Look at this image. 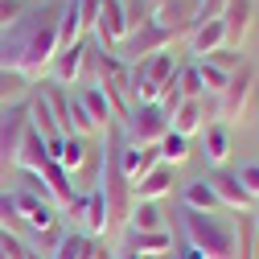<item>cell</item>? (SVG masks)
I'll return each instance as SVG.
<instances>
[{
  "instance_id": "6da1fadb",
  "label": "cell",
  "mask_w": 259,
  "mask_h": 259,
  "mask_svg": "<svg viewBox=\"0 0 259 259\" xmlns=\"http://www.w3.org/2000/svg\"><path fill=\"white\" fill-rule=\"evenodd\" d=\"M54 54H58V5L21 13V21L13 29H5L0 66L25 74L29 82H37V78H46Z\"/></svg>"
},
{
  "instance_id": "7a4b0ae2",
  "label": "cell",
  "mask_w": 259,
  "mask_h": 259,
  "mask_svg": "<svg viewBox=\"0 0 259 259\" xmlns=\"http://www.w3.org/2000/svg\"><path fill=\"white\" fill-rule=\"evenodd\" d=\"M181 231L193 251H202V259H239V231L235 222H226L218 214H198L185 210L181 214Z\"/></svg>"
},
{
  "instance_id": "3957f363",
  "label": "cell",
  "mask_w": 259,
  "mask_h": 259,
  "mask_svg": "<svg viewBox=\"0 0 259 259\" xmlns=\"http://www.w3.org/2000/svg\"><path fill=\"white\" fill-rule=\"evenodd\" d=\"M95 87L107 95V103L115 111V123H123L127 111L136 107V99H132V66L119 62L111 50H99V74H95Z\"/></svg>"
},
{
  "instance_id": "277c9868",
  "label": "cell",
  "mask_w": 259,
  "mask_h": 259,
  "mask_svg": "<svg viewBox=\"0 0 259 259\" xmlns=\"http://www.w3.org/2000/svg\"><path fill=\"white\" fill-rule=\"evenodd\" d=\"M173 78H177V58L169 50H160V54L136 62V66H132V99L136 103H156Z\"/></svg>"
},
{
  "instance_id": "5b68a950",
  "label": "cell",
  "mask_w": 259,
  "mask_h": 259,
  "mask_svg": "<svg viewBox=\"0 0 259 259\" xmlns=\"http://www.w3.org/2000/svg\"><path fill=\"white\" fill-rule=\"evenodd\" d=\"M119 127H123V140H127V144L156 148L160 140L169 136V115L160 111L156 103H136L132 111H127V119H123Z\"/></svg>"
},
{
  "instance_id": "8992f818",
  "label": "cell",
  "mask_w": 259,
  "mask_h": 259,
  "mask_svg": "<svg viewBox=\"0 0 259 259\" xmlns=\"http://www.w3.org/2000/svg\"><path fill=\"white\" fill-rule=\"evenodd\" d=\"M29 132V99L0 107V173L17 169V148Z\"/></svg>"
},
{
  "instance_id": "52a82bcc",
  "label": "cell",
  "mask_w": 259,
  "mask_h": 259,
  "mask_svg": "<svg viewBox=\"0 0 259 259\" xmlns=\"http://www.w3.org/2000/svg\"><path fill=\"white\" fill-rule=\"evenodd\" d=\"M173 46V37L160 29L156 21H148V25H140V29H132L111 54L119 58V62H127V66H136V62H144V58H152V54H160V50H169Z\"/></svg>"
},
{
  "instance_id": "ba28073f",
  "label": "cell",
  "mask_w": 259,
  "mask_h": 259,
  "mask_svg": "<svg viewBox=\"0 0 259 259\" xmlns=\"http://www.w3.org/2000/svg\"><path fill=\"white\" fill-rule=\"evenodd\" d=\"M251 87H255V70L243 62V66L231 74L226 91L218 95V123H231V119H239V115L247 111V95H251Z\"/></svg>"
},
{
  "instance_id": "9c48e42d",
  "label": "cell",
  "mask_w": 259,
  "mask_h": 259,
  "mask_svg": "<svg viewBox=\"0 0 259 259\" xmlns=\"http://www.w3.org/2000/svg\"><path fill=\"white\" fill-rule=\"evenodd\" d=\"M152 21L165 29L173 41L177 37H189L193 29H198V5H193V0H165V5L152 13Z\"/></svg>"
},
{
  "instance_id": "30bf717a",
  "label": "cell",
  "mask_w": 259,
  "mask_h": 259,
  "mask_svg": "<svg viewBox=\"0 0 259 259\" xmlns=\"http://www.w3.org/2000/svg\"><path fill=\"white\" fill-rule=\"evenodd\" d=\"M13 202L21 210V222H29V231H50V226L58 222V206L50 198H37V193H29V189H13Z\"/></svg>"
},
{
  "instance_id": "8fae6325",
  "label": "cell",
  "mask_w": 259,
  "mask_h": 259,
  "mask_svg": "<svg viewBox=\"0 0 259 259\" xmlns=\"http://www.w3.org/2000/svg\"><path fill=\"white\" fill-rule=\"evenodd\" d=\"M206 185L214 189V198H218L222 210H251V193L243 189L239 173H231V169H214V173H206Z\"/></svg>"
},
{
  "instance_id": "7c38bea8",
  "label": "cell",
  "mask_w": 259,
  "mask_h": 259,
  "mask_svg": "<svg viewBox=\"0 0 259 259\" xmlns=\"http://www.w3.org/2000/svg\"><path fill=\"white\" fill-rule=\"evenodd\" d=\"M95 37H99L103 50H115L123 37H127V21H123V0H103L99 5V21L91 29Z\"/></svg>"
},
{
  "instance_id": "4fadbf2b",
  "label": "cell",
  "mask_w": 259,
  "mask_h": 259,
  "mask_svg": "<svg viewBox=\"0 0 259 259\" xmlns=\"http://www.w3.org/2000/svg\"><path fill=\"white\" fill-rule=\"evenodd\" d=\"M251 17H255V9H251V0H231V5L222 9V33H226V50H243V41H247V33H251Z\"/></svg>"
},
{
  "instance_id": "5bb4252c",
  "label": "cell",
  "mask_w": 259,
  "mask_h": 259,
  "mask_svg": "<svg viewBox=\"0 0 259 259\" xmlns=\"http://www.w3.org/2000/svg\"><path fill=\"white\" fill-rule=\"evenodd\" d=\"M82 58H87V41L58 50V54H54V62H50V70H46V74H50V82H58V87H78Z\"/></svg>"
},
{
  "instance_id": "9a60e30c",
  "label": "cell",
  "mask_w": 259,
  "mask_h": 259,
  "mask_svg": "<svg viewBox=\"0 0 259 259\" xmlns=\"http://www.w3.org/2000/svg\"><path fill=\"white\" fill-rule=\"evenodd\" d=\"M46 152H50V160H58V165L66 169L70 177L87 165V156H91V148H87V140H82V136H58V140H50V144H46Z\"/></svg>"
},
{
  "instance_id": "2e32d148",
  "label": "cell",
  "mask_w": 259,
  "mask_h": 259,
  "mask_svg": "<svg viewBox=\"0 0 259 259\" xmlns=\"http://www.w3.org/2000/svg\"><path fill=\"white\" fill-rule=\"evenodd\" d=\"M160 165V156H156V148H140V144H127V140H119V169H123V177L127 181H140L148 169H156Z\"/></svg>"
},
{
  "instance_id": "e0dca14e",
  "label": "cell",
  "mask_w": 259,
  "mask_h": 259,
  "mask_svg": "<svg viewBox=\"0 0 259 259\" xmlns=\"http://www.w3.org/2000/svg\"><path fill=\"white\" fill-rule=\"evenodd\" d=\"M165 193H173V165H156L132 185V202H160Z\"/></svg>"
},
{
  "instance_id": "ac0fdd59",
  "label": "cell",
  "mask_w": 259,
  "mask_h": 259,
  "mask_svg": "<svg viewBox=\"0 0 259 259\" xmlns=\"http://www.w3.org/2000/svg\"><path fill=\"white\" fill-rule=\"evenodd\" d=\"M226 46V33H222V21H202L198 29H193V33H189V54L193 58H210L214 50H222Z\"/></svg>"
},
{
  "instance_id": "d6986e66",
  "label": "cell",
  "mask_w": 259,
  "mask_h": 259,
  "mask_svg": "<svg viewBox=\"0 0 259 259\" xmlns=\"http://www.w3.org/2000/svg\"><path fill=\"white\" fill-rule=\"evenodd\" d=\"M41 181H46V189H50V198H54V206H62L66 210L78 193H74V185H70V173L58 165V160H46V169H41Z\"/></svg>"
},
{
  "instance_id": "ffe728a7",
  "label": "cell",
  "mask_w": 259,
  "mask_h": 259,
  "mask_svg": "<svg viewBox=\"0 0 259 259\" xmlns=\"http://www.w3.org/2000/svg\"><path fill=\"white\" fill-rule=\"evenodd\" d=\"M123 243L136 255H148V259H160L165 251H173V235L169 231H127Z\"/></svg>"
},
{
  "instance_id": "44dd1931",
  "label": "cell",
  "mask_w": 259,
  "mask_h": 259,
  "mask_svg": "<svg viewBox=\"0 0 259 259\" xmlns=\"http://www.w3.org/2000/svg\"><path fill=\"white\" fill-rule=\"evenodd\" d=\"M206 127V111H202V99H185L177 111H173V119H169V132H177V136H198Z\"/></svg>"
},
{
  "instance_id": "7402d4cb",
  "label": "cell",
  "mask_w": 259,
  "mask_h": 259,
  "mask_svg": "<svg viewBox=\"0 0 259 259\" xmlns=\"http://www.w3.org/2000/svg\"><path fill=\"white\" fill-rule=\"evenodd\" d=\"M46 160H50L46 140L33 132V127H29L25 140H21V148H17V169H21V173H41V169H46Z\"/></svg>"
},
{
  "instance_id": "603a6c76",
  "label": "cell",
  "mask_w": 259,
  "mask_h": 259,
  "mask_svg": "<svg viewBox=\"0 0 259 259\" xmlns=\"http://www.w3.org/2000/svg\"><path fill=\"white\" fill-rule=\"evenodd\" d=\"M82 41V21H78V0H62L58 5V50Z\"/></svg>"
},
{
  "instance_id": "cb8c5ba5",
  "label": "cell",
  "mask_w": 259,
  "mask_h": 259,
  "mask_svg": "<svg viewBox=\"0 0 259 259\" xmlns=\"http://www.w3.org/2000/svg\"><path fill=\"white\" fill-rule=\"evenodd\" d=\"M78 99H82V107H87L91 123L99 127V132H107V127L115 123V111H111V103H107V95H103L99 87H82V91H78Z\"/></svg>"
},
{
  "instance_id": "d4e9b609",
  "label": "cell",
  "mask_w": 259,
  "mask_h": 259,
  "mask_svg": "<svg viewBox=\"0 0 259 259\" xmlns=\"http://www.w3.org/2000/svg\"><path fill=\"white\" fill-rule=\"evenodd\" d=\"M29 127H33V132H37L46 144L62 136V127H58V119H54L50 103H46V95H33V99H29Z\"/></svg>"
},
{
  "instance_id": "484cf974",
  "label": "cell",
  "mask_w": 259,
  "mask_h": 259,
  "mask_svg": "<svg viewBox=\"0 0 259 259\" xmlns=\"http://www.w3.org/2000/svg\"><path fill=\"white\" fill-rule=\"evenodd\" d=\"M202 136H206L210 165H214V169H226V156H231V132H226V123H206Z\"/></svg>"
},
{
  "instance_id": "4316f807",
  "label": "cell",
  "mask_w": 259,
  "mask_h": 259,
  "mask_svg": "<svg viewBox=\"0 0 259 259\" xmlns=\"http://www.w3.org/2000/svg\"><path fill=\"white\" fill-rule=\"evenodd\" d=\"M95 247H99V243H95L87 231H66L50 259H95Z\"/></svg>"
},
{
  "instance_id": "83f0119b",
  "label": "cell",
  "mask_w": 259,
  "mask_h": 259,
  "mask_svg": "<svg viewBox=\"0 0 259 259\" xmlns=\"http://www.w3.org/2000/svg\"><path fill=\"white\" fill-rule=\"evenodd\" d=\"M127 231H165V214H160V202H132V214H127Z\"/></svg>"
},
{
  "instance_id": "f1b7e54d",
  "label": "cell",
  "mask_w": 259,
  "mask_h": 259,
  "mask_svg": "<svg viewBox=\"0 0 259 259\" xmlns=\"http://www.w3.org/2000/svg\"><path fill=\"white\" fill-rule=\"evenodd\" d=\"M181 198H185V210H198V214H218V210H222V206H218V198H214V189L206 185V177L189 181Z\"/></svg>"
},
{
  "instance_id": "f546056e",
  "label": "cell",
  "mask_w": 259,
  "mask_h": 259,
  "mask_svg": "<svg viewBox=\"0 0 259 259\" xmlns=\"http://www.w3.org/2000/svg\"><path fill=\"white\" fill-rule=\"evenodd\" d=\"M29 87H33V82H29L25 74L0 66V107H9V103H25V99H29Z\"/></svg>"
},
{
  "instance_id": "4dcf8cb0",
  "label": "cell",
  "mask_w": 259,
  "mask_h": 259,
  "mask_svg": "<svg viewBox=\"0 0 259 259\" xmlns=\"http://www.w3.org/2000/svg\"><path fill=\"white\" fill-rule=\"evenodd\" d=\"M82 222H87V235H107V202H103V193L99 189H91L87 193V210H82Z\"/></svg>"
},
{
  "instance_id": "1f68e13d",
  "label": "cell",
  "mask_w": 259,
  "mask_h": 259,
  "mask_svg": "<svg viewBox=\"0 0 259 259\" xmlns=\"http://www.w3.org/2000/svg\"><path fill=\"white\" fill-rule=\"evenodd\" d=\"M156 156H160V165H185V160H189V140L177 136V132H169L165 140L156 144Z\"/></svg>"
},
{
  "instance_id": "d6a6232c",
  "label": "cell",
  "mask_w": 259,
  "mask_h": 259,
  "mask_svg": "<svg viewBox=\"0 0 259 259\" xmlns=\"http://www.w3.org/2000/svg\"><path fill=\"white\" fill-rule=\"evenodd\" d=\"M193 66H198V74H202L206 95H214V99H218V95L226 91V82H231V74H222V70L214 66V62H193Z\"/></svg>"
},
{
  "instance_id": "836d02e7",
  "label": "cell",
  "mask_w": 259,
  "mask_h": 259,
  "mask_svg": "<svg viewBox=\"0 0 259 259\" xmlns=\"http://www.w3.org/2000/svg\"><path fill=\"white\" fill-rule=\"evenodd\" d=\"M62 235H66V231H62V222H54L50 231H37V239H33V247H29V251H33V255H41V259H50V255L58 251Z\"/></svg>"
},
{
  "instance_id": "e575fe53",
  "label": "cell",
  "mask_w": 259,
  "mask_h": 259,
  "mask_svg": "<svg viewBox=\"0 0 259 259\" xmlns=\"http://www.w3.org/2000/svg\"><path fill=\"white\" fill-rule=\"evenodd\" d=\"M177 87H181V95H185V99H202V95H206L198 66H177Z\"/></svg>"
},
{
  "instance_id": "d590c367",
  "label": "cell",
  "mask_w": 259,
  "mask_h": 259,
  "mask_svg": "<svg viewBox=\"0 0 259 259\" xmlns=\"http://www.w3.org/2000/svg\"><path fill=\"white\" fill-rule=\"evenodd\" d=\"M0 231L21 235V210H17V202H13V193H0Z\"/></svg>"
},
{
  "instance_id": "8d00e7d4",
  "label": "cell",
  "mask_w": 259,
  "mask_h": 259,
  "mask_svg": "<svg viewBox=\"0 0 259 259\" xmlns=\"http://www.w3.org/2000/svg\"><path fill=\"white\" fill-rule=\"evenodd\" d=\"M0 259H29V243L21 235L0 231Z\"/></svg>"
},
{
  "instance_id": "74e56055",
  "label": "cell",
  "mask_w": 259,
  "mask_h": 259,
  "mask_svg": "<svg viewBox=\"0 0 259 259\" xmlns=\"http://www.w3.org/2000/svg\"><path fill=\"white\" fill-rule=\"evenodd\" d=\"M202 62H214V66H218L222 74H235V70L243 66V54H239V50H226V46H222V50H214V54H210V58H202Z\"/></svg>"
},
{
  "instance_id": "f35d334b",
  "label": "cell",
  "mask_w": 259,
  "mask_h": 259,
  "mask_svg": "<svg viewBox=\"0 0 259 259\" xmlns=\"http://www.w3.org/2000/svg\"><path fill=\"white\" fill-rule=\"evenodd\" d=\"M21 13H25V0H0V33L13 29L21 21Z\"/></svg>"
},
{
  "instance_id": "ab89813d",
  "label": "cell",
  "mask_w": 259,
  "mask_h": 259,
  "mask_svg": "<svg viewBox=\"0 0 259 259\" xmlns=\"http://www.w3.org/2000/svg\"><path fill=\"white\" fill-rule=\"evenodd\" d=\"M99 5H103V0H78V21H82V33H87V29H95V21H99Z\"/></svg>"
},
{
  "instance_id": "60d3db41",
  "label": "cell",
  "mask_w": 259,
  "mask_h": 259,
  "mask_svg": "<svg viewBox=\"0 0 259 259\" xmlns=\"http://www.w3.org/2000/svg\"><path fill=\"white\" fill-rule=\"evenodd\" d=\"M226 5H231V0H198V25L202 21H218Z\"/></svg>"
},
{
  "instance_id": "b9f144b4",
  "label": "cell",
  "mask_w": 259,
  "mask_h": 259,
  "mask_svg": "<svg viewBox=\"0 0 259 259\" xmlns=\"http://www.w3.org/2000/svg\"><path fill=\"white\" fill-rule=\"evenodd\" d=\"M239 181H243V189L251 193V202L259 198V165H247V169H239Z\"/></svg>"
},
{
  "instance_id": "7bdbcfd3",
  "label": "cell",
  "mask_w": 259,
  "mask_h": 259,
  "mask_svg": "<svg viewBox=\"0 0 259 259\" xmlns=\"http://www.w3.org/2000/svg\"><path fill=\"white\" fill-rule=\"evenodd\" d=\"M115 259H140V255H136L132 247H127V243H119V247H115Z\"/></svg>"
},
{
  "instance_id": "ee69618b",
  "label": "cell",
  "mask_w": 259,
  "mask_h": 259,
  "mask_svg": "<svg viewBox=\"0 0 259 259\" xmlns=\"http://www.w3.org/2000/svg\"><path fill=\"white\" fill-rule=\"evenodd\" d=\"M177 259H202V251H193V247H189V243H185V247H181V251H177Z\"/></svg>"
},
{
  "instance_id": "f6af8a7d",
  "label": "cell",
  "mask_w": 259,
  "mask_h": 259,
  "mask_svg": "<svg viewBox=\"0 0 259 259\" xmlns=\"http://www.w3.org/2000/svg\"><path fill=\"white\" fill-rule=\"evenodd\" d=\"M95 259H115V255H111L107 247H95Z\"/></svg>"
},
{
  "instance_id": "bcb514c9",
  "label": "cell",
  "mask_w": 259,
  "mask_h": 259,
  "mask_svg": "<svg viewBox=\"0 0 259 259\" xmlns=\"http://www.w3.org/2000/svg\"><path fill=\"white\" fill-rule=\"evenodd\" d=\"M160 5H165V0H144V9H148V13H156Z\"/></svg>"
},
{
  "instance_id": "7dc6e473",
  "label": "cell",
  "mask_w": 259,
  "mask_h": 259,
  "mask_svg": "<svg viewBox=\"0 0 259 259\" xmlns=\"http://www.w3.org/2000/svg\"><path fill=\"white\" fill-rule=\"evenodd\" d=\"M29 259H41V255H33V251H29Z\"/></svg>"
},
{
  "instance_id": "c3c4849f",
  "label": "cell",
  "mask_w": 259,
  "mask_h": 259,
  "mask_svg": "<svg viewBox=\"0 0 259 259\" xmlns=\"http://www.w3.org/2000/svg\"><path fill=\"white\" fill-rule=\"evenodd\" d=\"M255 231H259V214H255Z\"/></svg>"
},
{
  "instance_id": "681fc988",
  "label": "cell",
  "mask_w": 259,
  "mask_h": 259,
  "mask_svg": "<svg viewBox=\"0 0 259 259\" xmlns=\"http://www.w3.org/2000/svg\"><path fill=\"white\" fill-rule=\"evenodd\" d=\"M193 5H198V0H193Z\"/></svg>"
}]
</instances>
